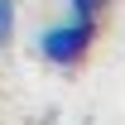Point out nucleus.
<instances>
[{
	"label": "nucleus",
	"mask_w": 125,
	"mask_h": 125,
	"mask_svg": "<svg viewBox=\"0 0 125 125\" xmlns=\"http://www.w3.org/2000/svg\"><path fill=\"white\" fill-rule=\"evenodd\" d=\"M67 5H72V15H87V19H96V15H101V10L111 5V0H67Z\"/></svg>",
	"instance_id": "nucleus-3"
},
{
	"label": "nucleus",
	"mask_w": 125,
	"mask_h": 125,
	"mask_svg": "<svg viewBox=\"0 0 125 125\" xmlns=\"http://www.w3.org/2000/svg\"><path fill=\"white\" fill-rule=\"evenodd\" d=\"M92 39H96V19L72 15V19H62V24L39 29V58H43V62H53V67H72V62H82V58H87Z\"/></svg>",
	"instance_id": "nucleus-1"
},
{
	"label": "nucleus",
	"mask_w": 125,
	"mask_h": 125,
	"mask_svg": "<svg viewBox=\"0 0 125 125\" xmlns=\"http://www.w3.org/2000/svg\"><path fill=\"white\" fill-rule=\"evenodd\" d=\"M10 34H15V0H0V48L10 43Z\"/></svg>",
	"instance_id": "nucleus-2"
}]
</instances>
